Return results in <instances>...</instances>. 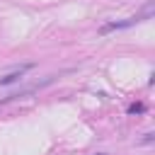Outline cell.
<instances>
[{"instance_id":"obj_1","label":"cell","mask_w":155,"mask_h":155,"mask_svg":"<svg viewBox=\"0 0 155 155\" xmlns=\"http://www.w3.org/2000/svg\"><path fill=\"white\" fill-rule=\"evenodd\" d=\"M153 12H155V0H148V2H145V7H143L138 15H133V17H128V19H121V22L102 24V27H99V34H109V31H116V29H128V27H133V24H138V22L150 19V17H153Z\"/></svg>"},{"instance_id":"obj_2","label":"cell","mask_w":155,"mask_h":155,"mask_svg":"<svg viewBox=\"0 0 155 155\" xmlns=\"http://www.w3.org/2000/svg\"><path fill=\"white\" fill-rule=\"evenodd\" d=\"M34 68V63H22V65H17V68H12L10 73H5V75H0V87H7V85H15L17 80H22L24 78V73L27 70H31Z\"/></svg>"},{"instance_id":"obj_3","label":"cell","mask_w":155,"mask_h":155,"mask_svg":"<svg viewBox=\"0 0 155 155\" xmlns=\"http://www.w3.org/2000/svg\"><path fill=\"white\" fill-rule=\"evenodd\" d=\"M143 111H145V104L143 102H133L128 107V114H143Z\"/></svg>"},{"instance_id":"obj_4","label":"cell","mask_w":155,"mask_h":155,"mask_svg":"<svg viewBox=\"0 0 155 155\" xmlns=\"http://www.w3.org/2000/svg\"><path fill=\"white\" fill-rule=\"evenodd\" d=\"M140 143H143V145H148V143H153V133H145V138H143Z\"/></svg>"},{"instance_id":"obj_5","label":"cell","mask_w":155,"mask_h":155,"mask_svg":"<svg viewBox=\"0 0 155 155\" xmlns=\"http://www.w3.org/2000/svg\"><path fill=\"white\" fill-rule=\"evenodd\" d=\"M97 155H104V153H97Z\"/></svg>"}]
</instances>
